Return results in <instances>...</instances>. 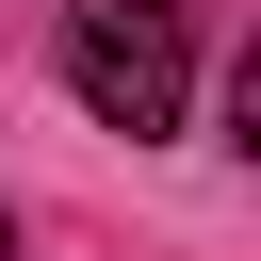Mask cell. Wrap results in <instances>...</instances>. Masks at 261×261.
Wrapping results in <instances>:
<instances>
[{"instance_id":"cell-1","label":"cell","mask_w":261,"mask_h":261,"mask_svg":"<svg viewBox=\"0 0 261 261\" xmlns=\"http://www.w3.org/2000/svg\"><path fill=\"white\" fill-rule=\"evenodd\" d=\"M65 98L98 130H179L196 98V0H65Z\"/></svg>"},{"instance_id":"cell-2","label":"cell","mask_w":261,"mask_h":261,"mask_svg":"<svg viewBox=\"0 0 261 261\" xmlns=\"http://www.w3.org/2000/svg\"><path fill=\"white\" fill-rule=\"evenodd\" d=\"M0 261H16V212H0Z\"/></svg>"}]
</instances>
